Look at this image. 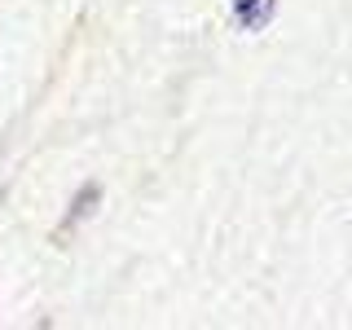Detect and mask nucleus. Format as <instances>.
<instances>
[{
	"mask_svg": "<svg viewBox=\"0 0 352 330\" xmlns=\"http://www.w3.org/2000/svg\"><path fill=\"white\" fill-rule=\"evenodd\" d=\"M93 203H97V185H84V190H80V198H75V207H71V216H66V225L84 220L88 212H93Z\"/></svg>",
	"mask_w": 352,
	"mask_h": 330,
	"instance_id": "f03ea898",
	"label": "nucleus"
},
{
	"mask_svg": "<svg viewBox=\"0 0 352 330\" xmlns=\"http://www.w3.org/2000/svg\"><path fill=\"white\" fill-rule=\"evenodd\" d=\"M229 9H234V22L242 31H264L273 22L278 0H229Z\"/></svg>",
	"mask_w": 352,
	"mask_h": 330,
	"instance_id": "f257e3e1",
	"label": "nucleus"
}]
</instances>
